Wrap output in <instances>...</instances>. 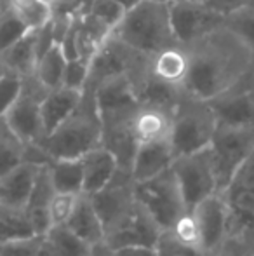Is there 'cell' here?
<instances>
[{
	"mask_svg": "<svg viewBox=\"0 0 254 256\" xmlns=\"http://www.w3.org/2000/svg\"><path fill=\"white\" fill-rule=\"evenodd\" d=\"M183 46L190 56V72L183 88L207 102L254 70L253 52L225 23Z\"/></svg>",
	"mask_w": 254,
	"mask_h": 256,
	"instance_id": "6da1fadb",
	"label": "cell"
},
{
	"mask_svg": "<svg viewBox=\"0 0 254 256\" xmlns=\"http://www.w3.org/2000/svg\"><path fill=\"white\" fill-rule=\"evenodd\" d=\"M103 124L98 102L92 89H82L77 108L52 129L38 146L49 158H80L91 150L101 146Z\"/></svg>",
	"mask_w": 254,
	"mask_h": 256,
	"instance_id": "7a4b0ae2",
	"label": "cell"
},
{
	"mask_svg": "<svg viewBox=\"0 0 254 256\" xmlns=\"http://www.w3.org/2000/svg\"><path fill=\"white\" fill-rule=\"evenodd\" d=\"M113 35L132 49L150 56L169 46L180 44L171 24L169 4L159 0H141L129 9L113 30Z\"/></svg>",
	"mask_w": 254,
	"mask_h": 256,
	"instance_id": "3957f363",
	"label": "cell"
},
{
	"mask_svg": "<svg viewBox=\"0 0 254 256\" xmlns=\"http://www.w3.org/2000/svg\"><path fill=\"white\" fill-rule=\"evenodd\" d=\"M216 128L218 118L211 103L190 94L183 88L173 108L169 143L174 158L207 148Z\"/></svg>",
	"mask_w": 254,
	"mask_h": 256,
	"instance_id": "277c9868",
	"label": "cell"
},
{
	"mask_svg": "<svg viewBox=\"0 0 254 256\" xmlns=\"http://www.w3.org/2000/svg\"><path fill=\"white\" fill-rule=\"evenodd\" d=\"M207 148L213 160L218 192H223L249 152L254 148V128L218 126Z\"/></svg>",
	"mask_w": 254,
	"mask_h": 256,
	"instance_id": "5b68a950",
	"label": "cell"
},
{
	"mask_svg": "<svg viewBox=\"0 0 254 256\" xmlns=\"http://www.w3.org/2000/svg\"><path fill=\"white\" fill-rule=\"evenodd\" d=\"M49 89L38 82L35 75L23 77L17 98L7 110L5 124L24 145H38L45 138L42 122V102Z\"/></svg>",
	"mask_w": 254,
	"mask_h": 256,
	"instance_id": "8992f818",
	"label": "cell"
},
{
	"mask_svg": "<svg viewBox=\"0 0 254 256\" xmlns=\"http://www.w3.org/2000/svg\"><path fill=\"white\" fill-rule=\"evenodd\" d=\"M136 199L162 230H167L185 211L183 196L173 169L136 183Z\"/></svg>",
	"mask_w": 254,
	"mask_h": 256,
	"instance_id": "52a82bcc",
	"label": "cell"
},
{
	"mask_svg": "<svg viewBox=\"0 0 254 256\" xmlns=\"http://www.w3.org/2000/svg\"><path fill=\"white\" fill-rule=\"evenodd\" d=\"M101 218L105 236L119 228L138 209L136 182L131 171L117 168L113 178L99 192L89 196Z\"/></svg>",
	"mask_w": 254,
	"mask_h": 256,
	"instance_id": "ba28073f",
	"label": "cell"
},
{
	"mask_svg": "<svg viewBox=\"0 0 254 256\" xmlns=\"http://www.w3.org/2000/svg\"><path fill=\"white\" fill-rule=\"evenodd\" d=\"M171 169L178 180L187 211H193L204 199L218 192L209 148L180 155L173 160Z\"/></svg>",
	"mask_w": 254,
	"mask_h": 256,
	"instance_id": "9c48e42d",
	"label": "cell"
},
{
	"mask_svg": "<svg viewBox=\"0 0 254 256\" xmlns=\"http://www.w3.org/2000/svg\"><path fill=\"white\" fill-rule=\"evenodd\" d=\"M169 12L180 44H188L225 23L223 14L214 10L206 0H174L169 2Z\"/></svg>",
	"mask_w": 254,
	"mask_h": 256,
	"instance_id": "30bf717a",
	"label": "cell"
},
{
	"mask_svg": "<svg viewBox=\"0 0 254 256\" xmlns=\"http://www.w3.org/2000/svg\"><path fill=\"white\" fill-rule=\"evenodd\" d=\"M218 126L254 128V70L235 82L225 92L209 100Z\"/></svg>",
	"mask_w": 254,
	"mask_h": 256,
	"instance_id": "8fae6325",
	"label": "cell"
},
{
	"mask_svg": "<svg viewBox=\"0 0 254 256\" xmlns=\"http://www.w3.org/2000/svg\"><path fill=\"white\" fill-rule=\"evenodd\" d=\"M129 126L136 145L169 142L171 128H173V106L138 102L131 114Z\"/></svg>",
	"mask_w": 254,
	"mask_h": 256,
	"instance_id": "7c38bea8",
	"label": "cell"
},
{
	"mask_svg": "<svg viewBox=\"0 0 254 256\" xmlns=\"http://www.w3.org/2000/svg\"><path fill=\"white\" fill-rule=\"evenodd\" d=\"M40 166L37 162L23 160L9 172L0 176V211L24 214V208Z\"/></svg>",
	"mask_w": 254,
	"mask_h": 256,
	"instance_id": "4fadbf2b",
	"label": "cell"
},
{
	"mask_svg": "<svg viewBox=\"0 0 254 256\" xmlns=\"http://www.w3.org/2000/svg\"><path fill=\"white\" fill-rule=\"evenodd\" d=\"M202 236L204 254L216 253L223 244L228 228V206L223 194L216 192L193 209Z\"/></svg>",
	"mask_w": 254,
	"mask_h": 256,
	"instance_id": "5bb4252c",
	"label": "cell"
},
{
	"mask_svg": "<svg viewBox=\"0 0 254 256\" xmlns=\"http://www.w3.org/2000/svg\"><path fill=\"white\" fill-rule=\"evenodd\" d=\"M164 230L153 222V218L141 208L138 202L136 212L127 220L126 223L105 236V244L110 250H120L127 246H150L155 248L159 242V237Z\"/></svg>",
	"mask_w": 254,
	"mask_h": 256,
	"instance_id": "9a60e30c",
	"label": "cell"
},
{
	"mask_svg": "<svg viewBox=\"0 0 254 256\" xmlns=\"http://www.w3.org/2000/svg\"><path fill=\"white\" fill-rule=\"evenodd\" d=\"M190 72V56L183 44H174L150 56L148 75L171 88H183Z\"/></svg>",
	"mask_w": 254,
	"mask_h": 256,
	"instance_id": "2e32d148",
	"label": "cell"
},
{
	"mask_svg": "<svg viewBox=\"0 0 254 256\" xmlns=\"http://www.w3.org/2000/svg\"><path fill=\"white\" fill-rule=\"evenodd\" d=\"M54 194L56 188L51 182L47 162H45L38 169L37 180H35L33 188H31L30 197H28L26 208H24V216H26L33 234H37V236H44L51 228V214H49V211H51V202Z\"/></svg>",
	"mask_w": 254,
	"mask_h": 256,
	"instance_id": "e0dca14e",
	"label": "cell"
},
{
	"mask_svg": "<svg viewBox=\"0 0 254 256\" xmlns=\"http://www.w3.org/2000/svg\"><path fill=\"white\" fill-rule=\"evenodd\" d=\"M174 160V154L169 142H155L138 145L132 158L131 174L136 183L150 180L153 176L160 174L166 169L171 168Z\"/></svg>",
	"mask_w": 254,
	"mask_h": 256,
	"instance_id": "ac0fdd59",
	"label": "cell"
},
{
	"mask_svg": "<svg viewBox=\"0 0 254 256\" xmlns=\"http://www.w3.org/2000/svg\"><path fill=\"white\" fill-rule=\"evenodd\" d=\"M80 164L82 174H84V190L82 192L85 196H92V194L99 192L103 186L108 185L119 168L113 154L103 145L82 155Z\"/></svg>",
	"mask_w": 254,
	"mask_h": 256,
	"instance_id": "d6986e66",
	"label": "cell"
},
{
	"mask_svg": "<svg viewBox=\"0 0 254 256\" xmlns=\"http://www.w3.org/2000/svg\"><path fill=\"white\" fill-rule=\"evenodd\" d=\"M66 226L91 246H98L105 240V228H103L101 218H99L91 197L85 194H80L78 202L75 206L70 220L66 222Z\"/></svg>",
	"mask_w": 254,
	"mask_h": 256,
	"instance_id": "ffe728a7",
	"label": "cell"
},
{
	"mask_svg": "<svg viewBox=\"0 0 254 256\" xmlns=\"http://www.w3.org/2000/svg\"><path fill=\"white\" fill-rule=\"evenodd\" d=\"M82 98V91L66 86L49 89L42 102V122H44L45 136L56 129L59 124L77 108Z\"/></svg>",
	"mask_w": 254,
	"mask_h": 256,
	"instance_id": "44dd1931",
	"label": "cell"
},
{
	"mask_svg": "<svg viewBox=\"0 0 254 256\" xmlns=\"http://www.w3.org/2000/svg\"><path fill=\"white\" fill-rule=\"evenodd\" d=\"M0 58H2V63L5 64V70L9 74L19 75L21 78L33 75L38 61L33 30H30L16 44H12L7 51H3Z\"/></svg>",
	"mask_w": 254,
	"mask_h": 256,
	"instance_id": "7402d4cb",
	"label": "cell"
},
{
	"mask_svg": "<svg viewBox=\"0 0 254 256\" xmlns=\"http://www.w3.org/2000/svg\"><path fill=\"white\" fill-rule=\"evenodd\" d=\"M92 248L66 225H54L44 234V256H92Z\"/></svg>",
	"mask_w": 254,
	"mask_h": 256,
	"instance_id": "603a6c76",
	"label": "cell"
},
{
	"mask_svg": "<svg viewBox=\"0 0 254 256\" xmlns=\"http://www.w3.org/2000/svg\"><path fill=\"white\" fill-rule=\"evenodd\" d=\"M49 176L56 192L84 194V174L80 158H52L47 162Z\"/></svg>",
	"mask_w": 254,
	"mask_h": 256,
	"instance_id": "cb8c5ba5",
	"label": "cell"
},
{
	"mask_svg": "<svg viewBox=\"0 0 254 256\" xmlns=\"http://www.w3.org/2000/svg\"><path fill=\"white\" fill-rule=\"evenodd\" d=\"M66 63H68V58L61 49V46L54 44L51 49H47V51L38 58L33 75L47 89L59 88V86H63Z\"/></svg>",
	"mask_w": 254,
	"mask_h": 256,
	"instance_id": "d4e9b609",
	"label": "cell"
},
{
	"mask_svg": "<svg viewBox=\"0 0 254 256\" xmlns=\"http://www.w3.org/2000/svg\"><path fill=\"white\" fill-rule=\"evenodd\" d=\"M3 7L10 10L28 30H38L52 18V7L42 0H5Z\"/></svg>",
	"mask_w": 254,
	"mask_h": 256,
	"instance_id": "484cf974",
	"label": "cell"
},
{
	"mask_svg": "<svg viewBox=\"0 0 254 256\" xmlns=\"http://www.w3.org/2000/svg\"><path fill=\"white\" fill-rule=\"evenodd\" d=\"M26 145L12 132V129L0 118V176L9 172L24 160Z\"/></svg>",
	"mask_w": 254,
	"mask_h": 256,
	"instance_id": "4316f807",
	"label": "cell"
},
{
	"mask_svg": "<svg viewBox=\"0 0 254 256\" xmlns=\"http://www.w3.org/2000/svg\"><path fill=\"white\" fill-rule=\"evenodd\" d=\"M167 232H169L178 242L183 244L185 248H190V250L197 251V253L204 254L200 226L193 211H185L183 214L167 228Z\"/></svg>",
	"mask_w": 254,
	"mask_h": 256,
	"instance_id": "83f0119b",
	"label": "cell"
},
{
	"mask_svg": "<svg viewBox=\"0 0 254 256\" xmlns=\"http://www.w3.org/2000/svg\"><path fill=\"white\" fill-rule=\"evenodd\" d=\"M225 26L230 28L254 56V4L225 16Z\"/></svg>",
	"mask_w": 254,
	"mask_h": 256,
	"instance_id": "f1b7e54d",
	"label": "cell"
},
{
	"mask_svg": "<svg viewBox=\"0 0 254 256\" xmlns=\"http://www.w3.org/2000/svg\"><path fill=\"white\" fill-rule=\"evenodd\" d=\"M0 256H44V236H28L0 242Z\"/></svg>",
	"mask_w": 254,
	"mask_h": 256,
	"instance_id": "f546056e",
	"label": "cell"
},
{
	"mask_svg": "<svg viewBox=\"0 0 254 256\" xmlns=\"http://www.w3.org/2000/svg\"><path fill=\"white\" fill-rule=\"evenodd\" d=\"M87 14H91L94 20H98L108 30L113 32L122 21L126 9L120 4H117L115 0H92Z\"/></svg>",
	"mask_w": 254,
	"mask_h": 256,
	"instance_id": "4dcf8cb0",
	"label": "cell"
},
{
	"mask_svg": "<svg viewBox=\"0 0 254 256\" xmlns=\"http://www.w3.org/2000/svg\"><path fill=\"white\" fill-rule=\"evenodd\" d=\"M30 30L10 10L3 7L2 14H0V54L7 51L12 44H16Z\"/></svg>",
	"mask_w": 254,
	"mask_h": 256,
	"instance_id": "1f68e13d",
	"label": "cell"
},
{
	"mask_svg": "<svg viewBox=\"0 0 254 256\" xmlns=\"http://www.w3.org/2000/svg\"><path fill=\"white\" fill-rule=\"evenodd\" d=\"M80 194H66V192H56L51 202V226L54 225H66L73 212L75 206L78 202Z\"/></svg>",
	"mask_w": 254,
	"mask_h": 256,
	"instance_id": "d6a6232c",
	"label": "cell"
},
{
	"mask_svg": "<svg viewBox=\"0 0 254 256\" xmlns=\"http://www.w3.org/2000/svg\"><path fill=\"white\" fill-rule=\"evenodd\" d=\"M89 66H91V61L85 60V58H80V56L70 58L66 63V68H64L63 86L82 91L85 82H87Z\"/></svg>",
	"mask_w": 254,
	"mask_h": 256,
	"instance_id": "836d02e7",
	"label": "cell"
},
{
	"mask_svg": "<svg viewBox=\"0 0 254 256\" xmlns=\"http://www.w3.org/2000/svg\"><path fill=\"white\" fill-rule=\"evenodd\" d=\"M21 82H23V78L14 74H5L3 77H0V118L5 117L7 110L17 98Z\"/></svg>",
	"mask_w": 254,
	"mask_h": 256,
	"instance_id": "e575fe53",
	"label": "cell"
},
{
	"mask_svg": "<svg viewBox=\"0 0 254 256\" xmlns=\"http://www.w3.org/2000/svg\"><path fill=\"white\" fill-rule=\"evenodd\" d=\"M214 10H218L223 16H228V14L235 12L239 9H244L248 6H253L254 0H206Z\"/></svg>",
	"mask_w": 254,
	"mask_h": 256,
	"instance_id": "d590c367",
	"label": "cell"
},
{
	"mask_svg": "<svg viewBox=\"0 0 254 256\" xmlns=\"http://www.w3.org/2000/svg\"><path fill=\"white\" fill-rule=\"evenodd\" d=\"M110 251H112V256H157V250L150 246H127Z\"/></svg>",
	"mask_w": 254,
	"mask_h": 256,
	"instance_id": "8d00e7d4",
	"label": "cell"
},
{
	"mask_svg": "<svg viewBox=\"0 0 254 256\" xmlns=\"http://www.w3.org/2000/svg\"><path fill=\"white\" fill-rule=\"evenodd\" d=\"M117 4H120V6L124 7V9H126V12L129 9H132V7L134 6H138L139 2H141V0H115Z\"/></svg>",
	"mask_w": 254,
	"mask_h": 256,
	"instance_id": "74e56055",
	"label": "cell"
},
{
	"mask_svg": "<svg viewBox=\"0 0 254 256\" xmlns=\"http://www.w3.org/2000/svg\"><path fill=\"white\" fill-rule=\"evenodd\" d=\"M5 74H9V72L5 70V64L2 63V58H0V77H3Z\"/></svg>",
	"mask_w": 254,
	"mask_h": 256,
	"instance_id": "f35d334b",
	"label": "cell"
},
{
	"mask_svg": "<svg viewBox=\"0 0 254 256\" xmlns=\"http://www.w3.org/2000/svg\"><path fill=\"white\" fill-rule=\"evenodd\" d=\"M42 2H45V4H49V6H54V2H56V0H42Z\"/></svg>",
	"mask_w": 254,
	"mask_h": 256,
	"instance_id": "ab89813d",
	"label": "cell"
},
{
	"mask_svg": "<svg viewBox=\"0 0 254 256\" xmlns=\"http://www.w3.org/2000/svg\"><path fill=\"white\" fill-rule=\"evenodd\" d=\"M202 256H221V254H218V253H207V254H202Z\"/></svg>",
	"mask_w": 254,
	"mask_h": 256,
	"instance_id": "60d3db41",
	"label": "cell"
},
{
	"mask_svg": "<svg viewBox=\"0 0 254 256\" xmlns=\"http://www.w3.org/2000/svg\"><path fill=\"white\" fill-rule=\"evenodd\" d=\"M248 256H254V248H253L251 251H249V253H248Z\"/></svg>",
	"mask_w": 254,
	"mask_h": 256,
	"instance_id": "b9f144b4",
	"label": "cell"
},
{
	"mask_svg": "<svg viewBox=\"0 0 254 256\" xmlns=\"http://www.w3.org/2000/svg\"><path fill=\"white\" fill-rule=\"evenodd\" d=\"M159 2H167V4H169V2H174V0H159Z\"/></svg>",
	"mask_w": 254,
	"mask_h": 256,
	"instance_id": "7bdbcfd3",
	"label": "cell"
},
{
	"mask_svg": "<svg viewBox=\"0 0 254 256\" xmlns=\"http://www.w3.org/2000/svg\"><path fill=\"white\" fill-rule=\"evenodd\" d=\"M2 10H3V6H0V14H2Z\"/></svg>",
	"mask_w": 254,
	"mask_h": 256,
	"instance_id": "ee69618b",
	"label": "cell"
},
{
	"mask_svg": "<svg viewBox=\"0 0 254 256\" xmlns=\"http://www.w3.org/2000/svg\"><path fill=\"white\" fill-rule=\"evenodd\" d=\"M3 2H5V0H0V6H3Z\"/></svg>",
	"mask_w": 254,
	"mask_h": 256,
	"instance_id": "f6af8a7d",
	"label": "cell"
}]
</instances>
